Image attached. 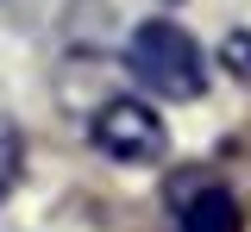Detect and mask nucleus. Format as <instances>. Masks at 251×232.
Listing matches in <instances>:
<instances>
[{
    "label": "nucleus",
    "mask_w": 251,
    "mask_h": 232,
    "mask_svg": "<svg viewBox=\"0 0 251 232\" xmlns=\"http://www.w3.org/2000/svg\"><path fill=\"white\" fill-rule=\"evenodd\" d=\"M126 69L157 100H201V88H207V57H201V44L176 19L132 25V38H126Z\"/></svg>",
    "instance_id": "nucleus-1"
},
{
    "label": "nucleus",
    "mask_w": 251,
    "mask_h": 232,
    "mask_svg": "<svg viewBox=\"0 0 251 232\" xmlns=\"http://www.w3.org/2000/svg\"><path fill=\"white\" fill-rule=\"evenodd\" d=\"M88 144L107 157V163H126V169H151L163 163V151H170V132H163V119H157L145 100H107L100 113H94L88 126Z\"/></svg>",
    "instance_id": "nucleus-2"
},
{
    "label": "nucleus",
    "mask_w": 251,
    "mask_h": 232,
    "mask_svg": "<svg viewBox=\"0 0 251 232\" xmlns=\"http://www.w3.org/2000/svg\"><path fill=\"white\" fill-rule=\"evenodd\" d=\"M170 220H176V232H239V201L226 182L188 169L170 182Z\"/></svg>",
    "instance_id": "nucleus-3"
},
{
    "label": "nucleus",
    "mask_w": 251,
    "mask_h": 232,
    "mask_svg": "<svg viewBox=\"0 0 251 232\" xmlns=\"http://www.w3.org/2000/svg\"><path fill=\"white\" fill-rule=\"evenodd\" d=\"M19 176H25V138H19L13 119H0V207H6L13 188H19Z\"/></svg>",
    "instance_id": "nucleus-4"
},
{
    "label": "nucleus",
    "mask_w": 251,
    "mask_h": 232,
    "mask_svg": "<svg viewBox=\"0 0 251 232\" xmlns=\"http://www.w3.org/2000/svg\"><path fill=\"white\" fill-rule=\"evenodd\" d=\"M232 63H239V69H251V32H239V38H232Z\"/></svg>",
    "instance_id": "nucleus-5"
}]
</instances>
